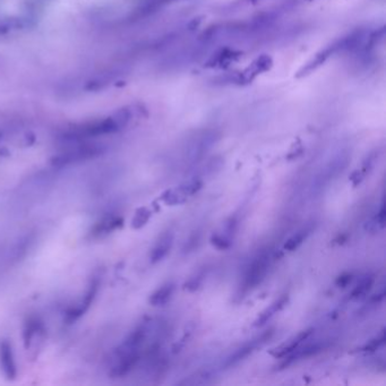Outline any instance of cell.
I'll use <instances>...</instances> for the list:
<instances>
[{
  "label": "cell",
  "mask_w": 386,
  "mask_h": 386,
  "mask_svg": "<svg viewBox=\"0 0 386 386\" xmlns=\"http://www.w3.org/2000/svg\"><path fill=\"white\" fill-rule=\"evenodd\" d=\"M106 152V149L102 145L98 144H78L74 148L66 150L65 152L55 155L51 158V164L57 168H62L70 164L84 162L92 159L99 158Z\"/></svg>",
  "instance_id": "obj_1"
},
{
  "label": "cell",
  "mask_w": 386,
  "mask_h": 386,
  "mask_svg": "<svg viewBox=\"0 0 386 386\" xmlns=\"http://www.w3.org/2000/svg\"><path fill=\"white\" fill-rule=\"evenodd\" d=\"M270 266V254L263 252L256 258H254L252 264L246 271L243 281V290L248 291L262 282L264 276L268 273Z\"/></svg>",
  "instance_id": "obj_2"
},
{
  "label": "cell",
  "mask_w": 386,
  "mask_h": 386,
  "mask_svg": "<svg viewBox=\"0 0 386 386\" xmlns=\"http://www.w3.org/2000/svg\"><path fill=\"white\" fill-rule=\"evenodd\" d=\"M99 285H100V279L95 276L91 280L90 284H88L87 289L85 291L84 296L82 297V299L77 302L75 306L70 307V308L66 311V321L68 323H73L77 321L82 315H84L90 308L93 300H94L95 296L98 294Z\"/></svg>",
  "instance_id": "obj_3"
},
{
  "label": "cell",
  "mask_w": 386,
  "mask_h": 386,
  "mask_svg": "<svg viewBox=\"0 0 386 386\" xmlns=\"http://www.w3.org/2000/svg\"><path fill=\"white\" fill-rule=\"evenodd\" d=\"M273 333H274L273 330L266 331L263 333V334H260L255 339H253V340L245 343L243 347L237 349V350L234 351L231 356H229L227 358V360L224 361L223 366L226 368H229L231 366H234V365H237L238 363H240L245 358H247L249 354H252L255 350H256V349L264 346V344L268 342L271 337H272Z\"/></svg>",
  "instance_id": "obj_4"
},
{
  "label": "cell",
  "mask_w": 386,
  "mask_h": 386,
  "mask_svg": "<svg viewBox=\"0 0 386 386\" xmlns=\"http://www.w3.org/2000/svg\"><path fill=\"white\" fill-rule=\"evenodd\" d=\"M0 367L3 369L5 377L13 380L17 375L16 364H15L12 344L7 340L0 341Z\"/></svg>",
  "instance_id": "obj_5"
},
{
  "label": "cell",
  "mask_w": 386,
  "mask_h": 386,
  "mask_svg": "<svg viewBox=\"0 0 386 386\" xmlns=\"http://www.w3.org/2000/svg\"><path fill=\"white\" fill-rule=\"evenodd\" d=\"M323 349H324V343H322L320 341H317L315 343L306 344L305 347H301V344H300V346L297 347L294 351H291L289 354H286L285 357H283L285 358V360L281 364V367L289 366V365L295 363L296 360H299V359L314 356V354L321 352Z\"/></svg>",
  "instance_id": "obj_6"
},
{
  "label": "cell",
  "mask_w": 386,
  "mask_h": 386,
  "mask_svg": "<svg viewBox=\"0 0 386 386\" xmlns=\"http://www.w3.org/2000/svg\"><path fill=\"white\" fill-rule=\"evenodd\" d=\"M123 218L116 215H108L104 216L101 221H99L94 227H93L91 234L92 238H103L108 236L109 233L117 230L118 228L123 226Z\"/></svg>",
  "instance_id": "obj_7"
},
{
  "label": "cell",
  "mask_w": 386,
  "mask_h": 386,
  "mask_svg": "<svg viewBox=\"0 0 386 386\" xmlns=\"http://www.w3.org/2000/svg\"><path fill=\"white\" fill-rule=\"evenodd\" d=\"M172 244H174V233L170 231L163 233L154 245L152 252H151V262L158 263L160 260H162L170 252Z\"/></svg>",
  "instance_id": "obj_8"
},
{
  "label": "cell",
  "mask_w": 386,
  "mask_h": 386,
  "mask_svg": "<svg viewBox=\"0 0 386 386\" xmlns=\"http://www.w3.org/2000/svg\"><path fill=\"white\" fill-rule=\"evenodd\" d=\"M271 66H272V59L266 55L260 56L259 58L255 60L253 64L243 73L240 77H239V82L248 83L252 81L255 76L258 75L259 73H263L270 69Z\"/></svg>",
  "instance_id": "obj_9"
},
{
  "label": "cell",
  "mask_w": 386,
  "mask_h": 386,
  "mask_svg": "<svg viewBox=\"0 0 386 386\" xmlns=\"http://www.w3.org/2000/svg\"><path fill=\"white\" fill-rule=\"evenodd\" d=\"M314 328H307L305 331L299 332L298 334L290 339L289 341H286L284 344H282L279 349H276V352L274 353V356L276 358H283L286 354H289L291 351H294L297 347H299L300 344L304 343L307 339H308L311 334Z\"/></svg>",
  "instance_id": "obj_10"
},
{
  "label": "cell",
  "mask_w": 386,
  "mask_h": 386,
  "mask_svg": "<svg viewBox=\"0 0 386 386\" xmlns=\"http://www.w3.org/2000/svg\"><path fill=\"white\" fill-rule=\"evenodd\" d=\"M44 333V328L42 323L38 318H30L29 322L26 323L23 331V340L25 349H29L32 344L33 340L36 336H40Z\"/></svg>",
  "instance_id": "obj_11"
},
{
  "label": "cell",
  "mask_w": 386,
  "mask_h": 386,
  "mask_svg": "<svg viewBox=\"0 0 386 386\" xmlns=\"http://www.w3.org/2000/svg\"><path fill=\"white\" fill-rule=\"evenodd\" d=\"M288 301H289L288 295H284L276 301H274L273 304L269 307V308H266L262 314L257 317V320L254 323V326H262L265 324V323H268L271 318L276 314V312H279L286 304H288Z\"/></svg>",
  "instance_id": "obj_12"
},
{
  "label": "cell",
  "mask_w": 386,
  "mask_h": 386,
  "mask_svg": "<svg viewBox=\"0 0 386 386\" xmlns=\"http://www.w3.org/2000/svg\"><path fill=\"white\" fill-rule=\"evenodd\" d=\"M175 291V283L169 282L163 284L161 288H159L156 291H154L150 297V304L155 307L164 306L166 302L170 300V298L174 295Z\"/></svg>",
  "instance_id": "obj_13"
},
{
  "label": "cell",
  "mask_w": 386,
  "mask_h": 386,
  "mask_svg": "<svg viewBox=\"0 0 386 386\" xmlns=\"http://www.w3.org/2000/svg\"><path fill=\"white\" fill-rule=\"evenodd\" d=\"M309 233H310L309 228L301 229V230L296 232L294 236H291L288 240H286V243L284 244V249L289 250V252H294V250H296L302 243L305 242V239L308 237Z\"/></svg>",
  "instance_id": "obj_14"
},
{
  "label": "cell",
  "mask_w": 386,
  "mask_h": 386,
  "mask_svg": "<svg viewBox=\"0 0 386 386\" xmlns=\"http://www.w3.org/2000/svg\"><path fill=\"white\" fill-rule=\"evenodd\" d=\"M374 283V276L373 275H366L364 279H361L360 282L357 284L350 295V298L352 299H359L364 297L367 292L370 290Z\"/></svg>",
  "instance_id": "obj_15"
},
{
  "label": "cell",
  "mask_w": 386,
  "mask_h": 386,
  "mask_svg": "<svg viewBox=\"0 0 386 386\" xmlns=\"http://www.w3.org/2000/svg\"><path fill=\"white\" fill-rule=\"evenodd\" d=\"M151 216V212L148 210V208L142 207L137 210L136 214H135L133 221H132V227L134 229H139L144 227L146 223H148L149 219Z\"/></svg>",
  "instance_id": "obj_16"
},
{
  "label": "cell",
  "mask_w": 386,
  "mask_h": 386,
  "mask_svg": "<svg viewBox=\"0 0 386 386\" xmlns=\"http://www.w3.org/2000/svg\"><path fill=\"white\" fill-rule=\"evenodd\" d=\"M211 243L213 246H215L218 249H221V250H226L228 248H230L231 246V239L230 237L227 236L226 233L213 234V236L211 237Z\"/></svg>",
  "instance_id": "obj_17"
},
{
  "label": "cell",
  "mask_w": 386,
  "mask_h": 386,
  "mask_svg": "<svg viewBox=\"0 0 386 386\" xmlns=\"http://www.w3.org/2000/svg\"><path fill=\"white\" fill-rule=\"evenodd\" d=\"M384 343H385V333L382 332L379 334V336L375 337L374 340L369 341L367 344H365V346L361 348V350L363 351H375L382 346H384Z\"/></svg>",
  "instance_id": "obj_18"
},
{
  "label": "cell",
  "mask_w": 386,
  "mask_h": 386,
  "mask_svg": "<svg viewBox=\"0 0 386 386\" xmlns=\"http://www.w3.org/2000/svg\"><path fill=\"white\" fill-rule=\"evenodd\" d=\"M202 280H203V275L200 274L195 276V278H191L188 282H187L185 284V288L188 289L189 291H195L197 290L198 288H200V285L202 283Z\"/></svg>",
  "instance_id": "obj_19"
},
{
  "label": "cell",
  "mask_w": 386,
  "mask_h": 386,
  "mask_svg": "<svg viewBox=\"0 0 386 386\" xmlns=\"http://www.w3.org/2000/svg\"><path fill=\"white\" fill-rule=\"evenodd\" d=\"M385 216H386V213H385V204H384V201L382 202V204H380V207H379V211L377 212V215H376V226H378L379 228H384L385 226Z\"/></svg>",
  "instance_id": "obj_20"
},
{
  "label": "cell",
  "mask_w": 386,
  "mask_h": 386,
  "mask_svg": "<svg viewBox=\"0 0 386 386\" xmlns=\"http://www.w3.org/2000/svg\"><path fill=\"white\" fill-rule=\"evenodd\" d=\"M351 280H352V275L350 273H344L336 279L335 284L339 286V288H344V286H347L351 282Z\"/></svg>",
  "instance_id": "obj_21"
}]
</instances>
